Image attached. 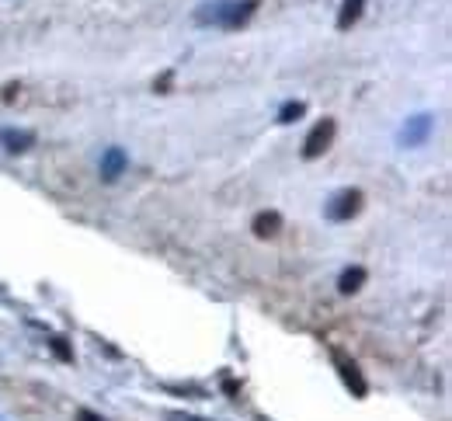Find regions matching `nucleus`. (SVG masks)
<instances>
[{
	"label": "nucleus",
	"mask_w": 452,
	"mask_h": 421,
	"mask_svg": "<svg viewBox=\"0 0 452 421\" xmlns=\"http://www.w3.org/2000/svg\"><path fill=\"white\" fill-rule=\"evenodd\" d=\"M261 0H205V4L195 11V25L202 28H226V32H237L244 28L254 11H258Z\"/></svg>",
	"instance_id": "1"
},
{
	"label": "nucleus",
	"mask_w": 452,
	"mask_h": 421,
	"mask_svg": "<svg viewBox=\"0 0 452 421\" xmlns=\"http://www.w3.org/2000/svg\"><path fill=\"white\" fill-rule=\"evenodd\" d=\"M362 209V192L359 188H341L330 202H327V220H334V223H345V220H352L355 213Z\"/></svg>",
	"instance_id": "2"
},
{
	"label": "nucleus",
	"mask_w": 452,
	"mask_h": 421,
	"mask_svg": "<svg viewBox=\"0 0 452 421\" xmlns=\"http://www.w3.org/2000/svg\"><path fill=\"white\" fill-rule=\"evenodd\" d=\"M330 362L337 365V376H341L345 380V387L355 394V397H365L369 394V387H365V376H362V369H359V365L341 352V348H330Z\"/></svg>",
	"instance_id": "3"
},
{
	"label": "nucleus",
	"mask_w": 452,
	"mask_h": 421,
	"mask_svg": "<svg viewBox=\"0 0 452 421\" xmlns=\"http://www.w3.org/2000/svg\"><path fill=\"white\" fill-rule=\"evenodd\" d=\"M334 133H337L334 119H324V122H317V126L306 133V139H303V157H306V161H317V157L330 146Z\"/></svg>",
	"instance_id": "4"
},
{
	"label": "nucleus",
	"mask_w": 452,
	"mask_h": 421,
	"mask_svg": "<svg viewBox=\"0 0 452 421\" xmlns=\"http://www.w3.org/2000/svg\"><path fill=\"white\" fill-rule=\"evenodd\" d=\"M126 164H129L126 150H122V146H108V150L101 153V178H104V181H115V178L126 171Z\"/></svg>",
	"instance_id": "5"
},
{
	"label": "nucleus",
	"mask_w": 452,
	"mask_h": 421,
	"mask_svg": "<svg viewBox=\"0 0 452 421\" xmlns=\"http://www.w3.org/2000/svg\"><path fill=\"white\" fill-rule=\"evenodd\" d=\"M428 133H431V115H414V119H407V126L400 129V139H404L407 146H418Z\"/></svg>",
	"instance_id": "6"
},
{
	"label": "nucleus",
	"mask_w": 452,
	"mask_h": 421,
	"mask_svg": "<svg viewBox=\"0 0 452 421\" xmlns=\"http://www.w3.org/2000/svg\"><path fill=\"white\" fill-rule=\"evenodd\" d=\"M251 230H254V237H275L278 230H282V216L278 213H271V209H264V213H258L254 220H251Z\"/></svg>",
	"instance_id": "7"
},
{
	"label": "nucleus",
	"mask_w": 452,
	"mask_h": 421,
	"mask_svg": "<svg viewBox=\"0 0 452 421\" xmlns=\"http://www.w3.org/2000/svg\"><path fill=\"white\" fill-rule=\"evenodd\" d=\"M365 11V0H345L341 11H337V32H348Z\"/></svg>",
	"instance_id": "8"
},
{
	"label": "nucleus",
	"mask_w": 452,
	"mask_h": 421,
	"mask_svg": "<svg viewBox=\"0 0 452 421\" xmlns=\"http://www.w3.org/2000/svg\"><path fill=\"white\" fill-rule=\"evenodd\" d=\"M0 139H4V146L11 153H21V150H28L35 143V133H28V129H4V133H0Z\"/></svg>",
	"instance_id": "9"
},
{
	"label": "nucleus",
	"mask_w": 452,
	"mask_h": 421,
	"mask_svg": "<svg viewBox=\"0 0 452 421\" xmlns=\"http://www.w3.org/2000/svg\"><path fill=\"white\" fill-rule=\"evenodd\" d=\"M362 282H365V269H362V265H352V269L341 272V279H337V289H341L345 296H352V293L362 289Z\"/></svg>",
	"instance_id": "10"
},
{
	"label": "nucleus",
	"mask_w": 452,
	"mask_h": 421,
	"mask_svg": "<svg viewBox=\"0 0 452 421\" xmlns=\"http://www.w3.org/2000/svg\"><path fill=\"white\" fill-rule=\"evenodd\" d=\"M303 115H306V104H303V101H286V104L278 109V122H282V126H289V122H296V119H303Z\"/></svg>",
	"instance_id": "11"
},
{
	"label": "nucleus",
	"mask_w": 452,
	"mask_h": 421,
	"mask_svg": "<svg viewBox=\"0 0 452 421\" xmlns=\"http://www.w3.org/2000/svg\"><path fill=\"white\" fill-rule=\"evenodd\" d=\"M49 348H52V355L60 359V362H74V352H70V345H67V338H60V334H52L49 338Z\"/></svg>",
	"instance_id": "12"
},
{
	"label": "nucleus",
	"mask_w": 452,
	"mask_h": 421,
	"mask_svg": "<svg viewBox=\"0 0 452 421\" xmlns=\"http://www.w3.org/2000/svg\"><path fill=\"white\" fill-rule=\"evenodd\" d=\"M167 421H205V418H195V414H181V411H171Z\"/></svg>",
	"instance_id": "13"
},
{
	"label": "nucleus",
	"mask_w": 452,
	"mask_h": 421,
	"mask_svg": "<svg viewBox=\"0 0 452 421\" xmlns=\"http://www.w3.org/2000/svg\"><path fill=\"white\" fill-rule=\"evenodd\" d=\"M80 421H101L98 414H91V411H80Z\"/></svg>",
	"instance_id": "14"
}]
</instances>
